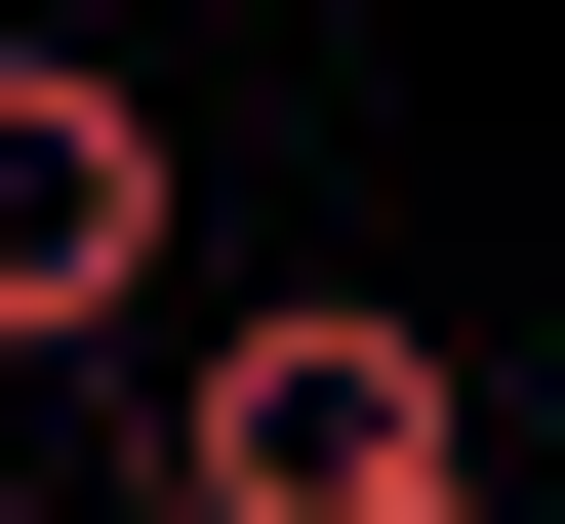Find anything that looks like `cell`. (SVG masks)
<instances>
[{"label": "cell", "mask_w": 565, "mask_h": 524, "mask_svg": "<svg viewBox=\"0 0 565 524\" xmlns=\"http://www.w3.org/2000/svg\"><path fill=\"white\" fill-rule=\"evenodd\" d=\"M0 524H41V404H0Z\"/></svg>", "instance_id": "obj_3"}, {"label": "cell", "mask_w": 565, "mask_h": 524, "mask_svg": "<svg viewBox=\"0 0 565 524\" xmlns=\"http://www.w3.org/2000/svg\"><path fill=\"white\" fill-rule=\"evenodd\" d=\"M162 363V524H445V323L404 282H243V323H121Z\"/></svg>", "instance_id": "obj_1"}, {"label": "cell", "mask_w": 565, "mask_h": 524, "mask_svg": "<svg viewBox=\"0 0 565 524\" xmlns=\"http://www.w3.org/2000/svg\"><path fill=\"white\" fill-rule=\"evenodd\" d=\"M121 323H162V82L0 41V404H82Z\"/></svg>", "instance_id": "obj_2"}]
</instances>
